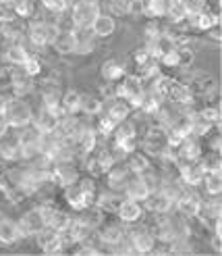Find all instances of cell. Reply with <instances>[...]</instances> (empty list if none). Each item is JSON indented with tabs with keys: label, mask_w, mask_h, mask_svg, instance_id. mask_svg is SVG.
I'll return each instance as SVG.
<instances>
[{
	"label": "cell",
	"mask_w": 222,
	"mask_h": 256,
	"mask_svg": "<svg viewBox=\"0 0 222 256\" xmlns=\"http://www.w3.org/2000/svg\"><path fill=\"white\" fill-rule=\"evenodd\" d=\"M12 10H15V17L23 19V21H29L35 17L37 12V0H8Z\"/></svg>",
	"instance_id": "cell-41"
},
{
	"label": "cell",
	"mask_w": 222,
	"mask_h": 256,
	"mask_svg": "<svg viewBox=\"0 0 222 256\" xmlns=\"http://www.w3.org/2000/svg\"><path fill=\"white\" fill-rule=\"evenodd\" d=\"M50 46L54 48V52L60 54V56H71V54H75V46H77L75 32H73V30H60V32L56 34L54 40H52Z\"/></svg>",
	"instance_id": "cell-28"
},
{
	"label": "cell",
	"mask_w": 222,
	"mask_h": 256,
	"mask_svg": "<svg viewBox=\"0 0 222 256\" xmlns=\"http://www.w3.org/2000/svg\"><path fill=\"white\" fill-rule=\"evenodd\" d=\"M220 238H222V234H210V246H212V250H214L216 254L222 252V242H220Z\"/></svg>",
	"instance_id": "cell-55"
},
{
	"label": "cell",
	"mask_w": 222,
	"mask_h": 256,
	"mask_svg": "<svg viewBox=\"0 0 222 256\" xmlns=\"http://www.w3.org/2000/svg\"><path fill=\"white\" fill-rule=\"evenodd\" d=\"M40 4L48 15H52V17H60V15H64V12L69 10V6H71V0H40Z\"/></svg>",
	"instance_id": "cell-45"
},
{
	"label": "cell",
	"mask_w": 222,
	"mask_h": 256,
	"mask_svg": "<svg viewBox=\"0 0 222 256\" xmlns=\"http://www.w3.org/2000/svg\"><path fill=\"white\" fill-rule=\"evenodd\" d=\"M102 110H104V100L98 94H81L79 114H85V117H98Z\"/></svg>",
	"instance_id": "cell-37"
},
{
	"label": "cell",
	"mask_w": 222,
	"mask_h": 256,
	"mask_svg": "<svg viewBox=\"0 0 222 256\" xmlns=\"http://www.w3.org/2000/svg\"><path fill=\"white\" fill-rule=\"evenodd\" d=\"M139 150L146 152L152 160H160L166 152L171 150L166 127L148 125V130H146V134H143V138H139Z\"/></svg>",
	"instance_id": "cell-2"
},
{
	"label": "cell",
	"mask_w": 222,
	"mask_h": 256,
	"mask_svg": "<svg viewBox=\"0 0 222 256\" xmlns=\"http://www.w3.org/2000/svg\"><path fill=\"white\" fill-rule=\"evenodd\" d=\"M143 90H146V86H143V80L137 73H125L116 82V98H123L125 102H129V106L133 110H137L141 104Z\"/></svg>",
	"instance_id": "cell-5"
},
{
	"label": "cell",
	"mask_w": 222,
	"mask_h": 256,
	"mask_svg": "<svg viewBox=\"0 0 222 256\" xmlns=\"http://www.w3.org/2000/svg\"><path fill=\"white\" fill-rule=\"evenodd\" d=\"M58 32H60V28H58V23L54 19H37V17H33V19L27 21V32H25V36H27V42L31 46L48 48Z\"/></svg>",
	"instance_id": "cell-3"
},
{
	"label": "cell",
	"mask_w": 222,
	"mask_h": 256,
	"mask_svg": "<svg viewBox=\"0 0 222 256\" xmlns=\"http://www.w3.org/2000/svg\"><path fill=\"white\" fill-rule=\"evenodd\" d=\"M177 152V160H187V162H193V160H200L202 154H204V148H202V140L198 138H185L183 142L175 148Z\"/></svg>",
	"instance_id": "cell-24"
},
{
	"label": "cell",
	"mask_w": 222,
	"mask_h": 256,
	"mask_svg": "<svg viewBox=\"0 0 222 256\" xmlns=\"http://www.w3.org/2000/svg\"><path fill=\"white\" fill-rule=\"evenodd\" d=\"M98 2L96 0H75L69 6V19L73 23V30L79 28H89L91 21L98 17Z\"/></svg>",
	"instance_id": "cell-8"
},
{
	"label": "cell",
	"mask_w": 222,
	"mask_h": 256,
	"mask_svg": "<svg viewBox=\"0 0 222 256\" xmlns=\"http://www.w3.org/2000/svg\"><path fill=\"white\" fill-rule=\"evenodd\" d=\"M121 200H123V194H119V192H112L108 188L104 190V192L98 190L96 200H94V206L98 210H102L104 214H114V210L121 204Z\"/></svg>",
	"instance_id": "cell-29"
},
{
	"label": "cell",
	"mask_w": 222,
	"mask_h": 256,
	"mask_svg": "<svg viewBox=\"0 0 222 256\" xmlns=\"http://www.w3.org/2000/svg\"><path fill=\"white\" fill-rule=\"evenodd\" d=\"M125 73H127V67L123 65L121 60H116V58H106L102 62V67H100L102 80L108 82V84H116Z\"/></svg>",
	"instance_id": "cell-36"
},
{
	"label": "cell",
	"mask_w": 222,
	"mask_h": 256,
	"mask_svg": "<svg viewBox=\"0 0 222 256\" xmlns=\"http://www.w3.org/2000/svg\"><path fill=\"white\" fill-rule=\"evenodd\" d=\"M37 82L35 78L27 75L21 67H15V75H12V86H10V96L17 98H27L35 92Z\"/></svg>",
	"instance_id": "cell-22"
},
{
	"label": "cell",
	"mask_w": 222,
	"mask_h": 256,
	"mask_svg": "<svg viewBox=\"0 0 222 256\" xmlns=\"http://www.w3.org/2000/svg\"><path fill=\"white\" fill-rule=\"evenodd\" d=\"M200 188L204 190L206 196H220V192H222V173L220 171H206Z\"/></svg>",
	"instance_id": "cell-38"
},
{
	"label": "cell",
	"mask_w": 222,
	"mask_h": 256,
	"mask_svg": "<svg viewBox=\"0 0 222 256\" xmlns=\"http://www.w3.org/2000/svg\"><path fill=\"white\" fill-rule=\"evenodd\" d=\"M60 114L58 110H52V108H46V106H40L37 110H33V119H31V125L35 127L37 132L42 136L44 134H54L58 130V123H60Z\"/></svg>",
	"instance_id": "cell-20"
},
{
	"label": "cell",
	"mask_w": 222,
	"mask_h": 256,
	"mask_svg": "<svg viewBox=\"0 0 222 256\" xmlns=\"http://www.w3.org/2000/svg\"><path fill=\"white\" fill-rule=\"evenodd\" d=\"M158 62H160V67H162V69H177V67H179L177 46H175L173 50H168V52H164V54L158 58Z\"/></svg>",
	"instance_id": "cell-50"
},
{
	"label": "cell",
	"mask_w": 222,
	"mask_h": 256,
	"mask_svg": "<svg viewBox=\"0 0 222 256\" xmlns=\"http://www.w3.org/2000/svg\"><path fill=\"white\" fill-rule=\"evenodd\" d=\"M187 21H189V25H191L193 30H198V32H204V34H206L210 28H214L216 23H220V17H216V15H212V12H208L206 8H202V10L189 12Z\"/></svg>",
	"instance_id": "cell-35"
},
{
	"label": "cell",
	"mask_w": 222,
	"mask_h": 256,
	"mask_svg": "<svg viewBox=\"0 0 222 256\" xmlns=\"http://www.w3.org/2000/svg\"><path fill=\"white\" fill-rule=\"evenodd\" d=\"M202 194L198 192V188H185L183 194L175 200V208L181 216H187V219H195V214L200 210L202 204Z\"/></svg>",
	"instance_id": "cell-16"
},
{
	"label": "cell",
	"mask_w": 222,
	"mask_h": 256,
	"mask_svg": "<svg viewBox=\"0 0 222 256\" xmlns=\"http://www.w3.org/2000/svg\"><path fill=\"white\" fill-rule=\"evenodd\" d=\"M89 30H91V34L98 38V40L110 38L116 32V19H114L112 12H98V17L91 21Z\"/></svg>",
	"instance_id": "cell-26"
},
{
	"label": "cell",
	"mask_w": 222,
	"mask_h": 256,
	"mask_svg": "<svg viewBox=\"0 0 222 256\" xmlns=\"http://www.w3.org/2000/svg\"><path fill=\"white\" fill-rule=\"evenodd\" d=\"M31 56V52L25 48L23 42H8L2 50V60L4 65H10V67H23V62Z\"/></svg>",
	"instance_id": "cell-25"
},
{
	"label": "cell",
	"mask_w": 222,
	"mask_h": 256,
	"mask_svg": "<svg viewBox=\"0 0 222 256\" xmlns=\"http://www.w3.org/2000/svg\"><path fill=\"white\" fill-rule=\"evenodd\" d=\"M25 32H27V21H23L19 17L0 25V36H2L6 42H23Z\"/></svg>",
	"instance_id": "cell-30"
},
{
	"label": "cell",
	"mask_w": 222,
	"mask_h": 256,
	"mask_svg": "<svg viewBox=\"0 0 222 256\" xmlns=\"http://www.w3.org/2000/svg\"><path fill=\"white\" fill-rule=\"evenodd\" d=\"M104 177H106V188L112 190V192H119V194H123V190L129 182V177H131V171L127 169L125 162H114L112 167L104 173Z\"/></svg>",
	"instance_id": "cell-23"
},
{
	"label": "cell",
	"mask_w": 222,
	"mask_h": 256,
	"mask_svg": "<svg viewBox=\"0 0 222 256\" xmlns=\"http://www.w3.org/2000/svg\"><path fill=\"white\" fill-rule=\"evenodd\" d=\"M17 225H19V232L23 238H35L40 232H44L48 225H46V216H44V210L40 204L29 210H25L17 219Z\"/></svg>",
	"instance_id": "cell-9"
},
{
	"label": "cell",
	"mask_w": 222,
	"mask_h": 256,
	"mask_svg": "<svg viewBox=\"0 0 222 256\" xmlns=\"http://www.w3.org/2000/svg\"><path fill=\"white\" fill-rule=\"evenodd\" d=\"M123 162L127 164V169L131 171L133 175H139L143 169H148L150 164H152V158L146 154V152H141V150L137 148V150H135V152H131V154H129Z\"/></svg>",
	"instance_id": "cell-40"
},
{
	"label": "cell",
	"mask_w": 222,
	"mask_h": 256,
	"mask_svg": "<svg viewBox=\"0 0 222 256\" xmlns=\"http://www.w3.org/2000/svg\"><path fill=\"white\" fill-rule=\"evenodd\" d=\"M189 17V10L185 6V0H168V8H166V17L173 25L185 23Z\"/></svg>",
	"instance_id": "cell-39"
},
{
	"label": "cell",
	"mask_w": 222,
	"mask_h": 256,
	"mask_svg": "<svg viewBox=\"0 0 222 256\" xmlns=\"http://www.w3.org/2000/svg\"><path fill=\"white\" fill-rule=\"evenodd\" d=\"M143 212H146V210H143V204H141V202L131 200V198H125V196H123L121 204H119V206H116V210H114L116 219H119L125 227H129V225H137V223L141 221Z\"/></svg>",
	"instance_id": "cell-19"
},
{
	"label": "cell",
	"mask_w": 222,
	"mask_h": 256,
	"mask_svg": "<svg viewBox=\"0 0 222 256\" xmlns=\"http://www.w3.org/2000/svg\"><path fill=\"white\" fill-rule=\"evenodd\" d=\"M102 112H106L112 121L121 123V121H125V119L131 117L133 108L129 106V102H125L123 98H112V100L104 102V110H102Z\"/></svg>",
	"instance_id": "cell-31"
},
{
	"label": "cell",
	"mask_w": 222,
	"mask_h": 256,
	"mask_svg": "<svg viewBox=\"0 0 222 256\" xmlns=\"http://www.w3.org/2000/svg\"><path fill=\"white\" fill-rule=\"evenodd\" d=\"M0 162L12 164V162H21L19 154V144H17V136H2L0 138Z\"/></svg>",
	"instance_id": "cell-33"
},
{
	"label": "cell",
	"mask_w": 222,
	"mask_h": 256,
	"mask_svg": "<svg viewBox=\"0 0 222 256\" xmlns=\"http://www.w3.org/2000/svg\"><path fill=\"white\" fill-rule=\"evenodd\" d=\"M177 54H179V67H189L193 65L195 52L189 44H177Z\"/></svg>",
	"instance_id": "cell-49"
},
{
	"label": "cell",
	"mask_w": 222,
	"mask_h": 256,
	"mask_svg": "<svg viewBox=\"0 0 222 256\" xmlns=\"http://www.w3.org/2000/svg\"><path fill=\"white\" fill-rule=\"evenodd\" d=\"M81 177L79 169H77L75 162H54L50 171V184H54L56 188H69L73 186L77 179Z\"/></svg>",
	"instance_id": "cell-15"
},
{
	"label": "cell",
	"mask_w": 222,
	"mask_h": 256,
	"mask_svg": "<svg viewBox=\"0 0 222 256\" xmlns=\"http://www.w3.org/2000/svg\"><path fill=\"white\" fill-rule=\"evenodd\" d=\"M195 96L191 92V88L185 84V82H179V80H173L168 82V88H166V100L177 104L179 108H193L195 104Z\"/></svg>",
	"instance_id": "cell-12"
},
{
	"label": "cell",
	"mask_w": 222,
	"mask_h": 256,
	"mask_svg": "<svg viewBox=\"0 0 222 256\" xmlns=\"http://www.w3.org/2000/svg\"><path fill=\"white\" fill-rule=\"evenodd\" d=\"M150 194H152V190L146 186V182H143L139 175L131 173V177H129V182H127V186L123 190V196L131 198V200H137V202H143Z\"/></svg>",
	"instance_id": "cell-32"
},
{
	"label": "cell",
	"mask_w": 222,
	"mask_h": 256,
	"mask_svg": "<svg viewBox=\"0 0 222 256\" xmlns=\"http://www.w3.org/2000/svg\"><path fill=\"white\" fill-rule=\"evenodd\" d=\"M35 242H37V248H40L44 254H62L69 248L64 236L54 232V229H48V227L35 236Z\"/></svg>",
	"instance_id": "cell-18"
},
{
	"label": "cell",
	"mask_w": 222,
	"mask_h": 256,
	"mask_svg": "<svg viewBox=\"0 0 222 256\" xmlns=\"http://www.w3.org/2000/svg\"><path fill=\"white\" fill-rule=\"evenodd\" d=\"M23 236L19 232V225L15 219H8V216H0V246L10 248L15 246L17 242H21Z\"/></svg>",
	"instance_id": "cell-27"
},
{
	"label": "cell",
	"mask_w": 222,
	"mask_h": 256,
	"mask_svg": "<svg viewBox=\"0 0 222 256\" xmlns=\"http://www.w3.org/2000/svg\"><path fill=\"white\" fill-rule=\"evenodd\" d=\"M17 144H19V154H21V162L33 160L40 154V142H42V134L35 130L33 125H27L23 130H17Z\"/></svg>",
	"instance_id": "cell-7"
},
{
	"label": "cell",
	"mask_w": 222,
	"mask_h": 256,
	"mask_svg": "<svg viewBox=\"0 0 222 256\" xmlns=\"http://www.w3.org/2000/svg\"><path fill=\"white\" fill-rule=\"evenodd\" d=\"M127 240L133 248V254H152L156 252V246H158V242H156L150 227L131 229V232H127Z\"/></svg>",
	"instance_id": "cell-11"
},
{
	"label": "cell",
	"mask_w": 222,
	"mask_h": 256,
	"mask_svg": "<svg viewBox=\"0 0 222 256\" xmlns=\"http://www.w3.org/2000/svg\"><path fill=\"white\" fill-rule=\"evenodd\" d=\"M10 19H15V10H12L10 2H0V25Z\"/></svg>",
	"instance_id": "cell-53"
},
{
	"label": "cell",
	"mask_w": 222,
	"mask_h": 256,
	"mask_svg": "<svg viewBox=\"0 0 222 256\" xmlns=\"http://www.w3.org/2000/svg\"><path fill=\"white\" fill-rule=\"evenodd\" d=\"M198 114H200L202 119L210 121V123L216 127V130L220 127V119H222V117H220V106H218V104H208V106L200 108V110H198Z\"/></svg>",
	"instance_id": "cell-46"
},
{
	"label": "cell",
	"mask_w": 222,
	"mask_h": 256,
	"mask_svg": "<svg viewBox=\"0 0 222 256\" xmlns=\"http://www.w3.org/2000/svg\"><path fill=\"white\" fill-rule=\"evenodd\" d=\"M104 102H106V100H112V98H116V84H104V88L100 90V94H98Z\"/></svg>",
	"instance_id": "cell-54"
},
{
	"label": "cell",
	"mask_w": 222,
	"mask_h": 256,
	"mask_svg": "<svg viewBox=\"0 0 222 256\" xmlns=\"http://www.w3.org/2000/svg\"><path fill=\"white\" fill-rule=\"evenodd\" d=\"M191 88V92L198 96V94H204V96H210V92L216 88L214 80L210 78V75H204V73H198V75H193L191 82L187 84Z\"/></svg>",
	"instance_id": "cell-42"
},
{
	"label": "cell",
	"mask_w": 222,
	"mask_h": 256,
	"mask_svg": "<svg viewBox=\"0 0 222 256\" xmlns=\"http://www.w3.org/2000/svg\"><path fill=\"white\" fill-rule=\"evenodd\" d=\"M0 2H8V0H0Z\"/></svg>",
	"instance_id": "cell-57"
},
{
	"label": "cell",
	"mask_w": 222,
	"mask_h": 256,
	"mask_svg": "<svg viewBox=\"0 0 222 256\" xmlns=\"http://www.w3.org/2000/svg\"><path fill=\"white\" fill-rule=\"evenodd\" d=\"M135 0H112V12L116 15H129V8Z\"/></svg>",
	"instance_id": "cell-51"
},
{
	"label": "cell",
	"mask_w": 222,
	"mask_h": 256,
	"mask_svg": "<svg viewBox=\"0 0 222 256\" xmlns=\"http://www.w3.org/2000/svg\"><path fill=\"white\" fill-rule=\"evenodd\" d=\"M6 94L0 92V119H4V110H6Z\"/></svg>",
	"instance_id": "cell-56"
},
{
	"label": "cell",
	"mask_w": 222,
	"mask_h": 256,
	"mask_svg": "<svg viewBox=\"0 0 222 256\" xmlns=\"http://www.w3.org/2000/svg\"><path fill=\"white\" fill-rule=\"evenodd\" d=\"M143 204V210H148L152 214H166V212H173L175 210V200L173 196L168 194V192H164L162 188L154 190L152 194L141 202Z\"/></svg>",
	"instance_id": "cell-17"
},
{
	"label": "cell",
	"mask_w": 222,
	"mask_h": 256,
	"mask_svg": "<svg viewBox=\"0 0 222 256\" xmlns=\"http://www.w3.org/2000/svg\"><path fill=\"white\" fill-rule=\"evenodd\" d=\"M33 119V108L27 102V98H17L8 96L6 98V110H4V123L8 130H23V127L31 125Z\"/></svg>",
	"instance_id": "cell-4"
},
{
	"label": "cell",
	"mask_w": 222,
	"mask_h": 256,
	"mask_svg": "<svg viewBox=\"0 0 222 256\" xmlns=\"http://www.w3.org/2000/svg\"><path fill=\"white\" fill-rule=\"evenodd\" d=\"M96 194H98V184H96V177L91 175H85V177H79L73 186L64 188V202L69 204V208L73 212H79L87 206H91L96 200Z\"/></svg>",
	"instance_id": "cell-1"
},
{
	"label": "cell",
	"mask_w": 222,
	"mask_h": 256,
	"mask_svg": "<svg viewBox=\"0 0 222 256\" xmlns=\"http://www.w3.org/2000/svg\"><path fill=\"white\" fill-rule=\"evenodd\" d=\"M156 219L150 225L152 234L156 238V242L168 246L173 240H177V219L173 216V212H166V214H154Z\"/></svg>",
	"instance_id": "cell-10"
},
{
	"label": "cell",
	"mask_w": 222,
	"mask_h": 256,
	"mask_svg": "<svg viewBox=\"0 0 222 256\" xmlns=\"http://www.w3.org/2000/svg\"><path fill=\"white\" fill-rule=\"evenodd\" d=\"M79 106H81V92H77V90H67V92H62V96H60L62 112L79 114Z\"/></svg>",
	"instance_id": "cell-44"
},
{
	"label": "cell",
	"mask_w": 222,
	"mask_h": 256,
	"mask_svg": "<svg viewBox=\"0 0 222 256\" xmlns=\"http://www.w3.org/2000/svg\"><path fill=\"white\" fill-rule=\"evenodd\" d=\"M96 238H98V244L104 248V250H108L110 246H114L116 242H121L125 236H127V229H125V225L123 223H104L102 221V225L96 229Z\"/></svg>",
	"instance_id": "cell-21"
},
{
	"label": "cell",
	"mask_w": 222,
	"mask_h": 256,
	"mask_svg": "<svg viewBox=\"0 0 222 256\" xmlns=\"http://www.w3.org/2000/svg\"><path fill=\"white\" fill-rule=\"evenodd\" d=\"M150 58H154L152 54H150V50L146 48V46H141V48H137L135 52H133V62H135V67H141L143 62H148Z\"/></svg>",
	"instance_id": "cell-52"
},
{
	"label": "cell",
	"mask_w": 222,
	"mask_h": 256,
	"mask_svg": "<svg viewBox=\"0 0 222 256\" xmlns=\"http://www.w3.org/2000/svg\"><path fill=\"white\" fill-rule=\"evenodd\" d=\"M75 38H77V46H75V54L79 56H87L96 50V40L98 38L91 34L89 28H79V30H73Z\"/></svg>",
	"instance_id": "cell-34"
},
{
	"label": "cell",
	"mask_w": 222,
	"mask_h": 256,
	"mask_svg": "<svg viewBox=\"0 0 222 256\" xmlns=\"http://www.w3.org/2000/svg\"><path fill=\"white\" fill-rule=\"evenodd\" d=\"M195 221H200L208 232H210L216 221H222V208H220L218 196H204L202 198L200 210H198V214H195Z\"/></svg>",
	"instance_id": "cell-13"
},
{
	"label": "cell",
	"mask_w": 222,
	"mask_h": 256,
	"mask_svg": "<svg viewBox=\"0 0 222 256\" xmlns=\"http://www.w3.org/2000/svg\"><path fill=\"white\" fill-rule=\"evenodd\" d=\"M60 96H62L60 80L54 78V75H50V78H44V82H42V86H40V100H42V106L62 112V108H60Z\"/></svg>",
	"instance_id": "cell-14"
},
{
	"label": "cell",
	"mask_w": 222,
	"mask_h": 256,
	"mask_svg": "<svg viewBox=\"0 0 222 256\" xmlns=\"http://www.w3.org/2000/svg\"><path fill=\"white\" fill-rule=\"evenodd\" d=\"M83 169L87 171V175H91V177H102L104 173H106L112 164L116 162L114 160V156H112V152H110V148L104 144V146H96L94 150L89 152V154H85L83 158Z\"/></svg>",
	"instance_id": "cell-6"
},
{
	"label": "cell",
	"mask_w": 222,
	"mask_h": 256,
	"mask_svg": "<svg viewBox=\"0 0 222 256\" xmlns=\"http://www.w3.org/2000/svg\"><path fill=\"white\" fill-rule=\"evenodd\" d=\"M12 75H15V67H10V65L0 67V92H2V94H10Z\"/></svg>",
	"instance_id": "cell-48"
},
{
	"label": "cell",
	"mask_w": 222,
	"mask_h": 256,
	"mask_svg": "<svg viewBox=\"0 0 222 256\" xmlns=\"http://www.w3.org/2000/svg\"><path fill=\"white\" fill-rule=\"evenodd\" d=\"M168 8V0H143L141 15L146 19H164Z\"/></svg>",
	"instance_id": "cell-43"
},
{
	"label": "cell",
	"mask_w": 222,
	"mask_h": 256,
	"mask_svg": "<svg viewBox=\"0 0 222 256\" xmlns=\"http://www.w3.org/2000/svg\"><path fill=\"white\" fill-rule=\"evenodd\" d=\"M21 69H23L25 73H27V75H31V78H35V80H37V78H40V75L44 73V62H42L40 58H37L35 54H31L27 60L23 62V67H21Z\"/></svg>",
	"instance_id": "cell-47"
}]
</instances>
